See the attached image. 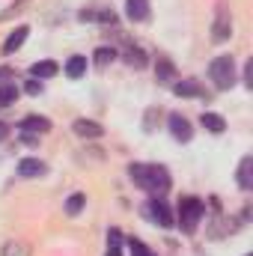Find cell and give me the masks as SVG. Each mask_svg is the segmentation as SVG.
Segmentation results:
<instances>
[{"label":"cell","instance_id":"cell-1","mask_svg":"<svg viewBox=\"0 0 253 256\" xmlns=\"http://www.w3.org/2000/svg\"><path fill=\"white\" fill-rule=\"evenodd\" d=\"M128 176H131L134 185H140L143 191H149L152 196H161L170 188V173L161 164H131Z\"/></svg>","mask_w":253,"mask_h":256},{"label":"cell","instance_id":"cell-2","mask_svg":"<svg viewBox=\"0 0 253 256\" xmlns=\"http://www.w3.org/2000/svg\"><path fill=\"white\" fill-rule=\"evenodd\" d=\"M208 74H212L218 90H230L236 84V63H232V57H214L212 66H208Z\"/></svg>","mask_w":253,"mask_h":256},{"label":"cell","instance_id":"cell-3","mask_svg":"<svg viewBox=\"0 0 253 256\" xmlns=\"http://www.w3.org/2000/svg\"><path fill=\"white\" fill-rule=\"evenodd\" d=\"M200 218H202V202L196 196H185L179 202V226H182V232H188V236L196 232Z\"/></svg>","mask_w":253,"mask_h":256},{"label":"cell","instance_id":"cell-4","mask_svg":"<svg viewBox=\"0 0 253 256\" xmlns=\"http://www.w3.org/2000/svg\"><path fill=\"white\" fill-rule=\"evenodd\" d=\"M232 36V12H230V6H226V0H220L218 3V9H214V24H212V39L214 42H226Z\"/></svg>","mask_w":253,"mask_h":256},{"label":"cell","instance_id":"cell-5","mask_svg":"<svg viewBox=\"0 0 253 256\" xmlns=\"http://www.w3.org/2000/svg\"><path fill=\"white\" fill-rule=\"evenodd\" d=\"M146 218L149 220H155L158 226H173V214H170V208H167V202L161 200V196H152L149 202H146Z\"/></svg>","mask_w":253,"mask_h":256},{"label":"cell","instance_id":"cell-6","mask_svg":"<svg viewBox=\"0 0 253 256\" xmlns=\"http://www.w3.org/2000/svg\"><path fill=\"white\" fill-rule=\"evenodd\" d=\"M45 173H48V164L39 161V158H24V161H18V176H21V179H39V176H45Z\"/></svg>","mask_w":253,"mask_h":256},{"label":"cell","instance_id":"cell-7","mask_svg":"<svg viewBox=\"0 0 253 256\" xmlns=\"http://www.w3.org/2000/svg\"><path fill=\"white\" fill-rule=\"evenodd\" d=\"M170 134H173L176 140L188 143L190 137H194V128H190V122L182 116V114H170Z\"/></svg>","mask_w":253,"mask_h":256},{"label":"cell","instance_id":"cell-8","mask_svg":"<svg viewBox=\"0 0 253 256\" xmlns=\"http://www.w3.org/2000/svg\"><path fill=\"white\" fill-rule=\"evenodd\" d=\"M21 131L24 134H48L51 131V120H45V116H24L21 120Z\"/></svg>","mask_w":253,"mask_h":256},{"label":"cell","instance_id":"cell-9","mask_svg":"<svg viewBox=\"0 0 253 256\" xmlns=\"http://www.w3.org/2000/svg\"><path fill=\"white\" fill-rule=\"evenodd\" d=\"M155 74H158L161 84H170V86L179 80V78H176V66L170 63L167 57H158V63H155Z\"/></svg>","mask_w":253,"mask_h":256},{"label":"cell","instance_id":"cell-10","mask_svg":"<svg viewBox=\"0 0 253 256\" xmlns=\"http://www.w3.org/2000/svg\"><path fill=\"white\" fill-rule=\"evenodd\" d=\"M126 15L131 21H146L149 18V0H126Z\"/></svg>","mask_w":253,"mask_h":256},{"label":"cell","instance_id":"cell-11","mask_svg":"<svg viewBox=\"0 0 253 256\" xmlns=\"http://www.w3.org/2000/svg\"><path fill=\"white\" fill-rule=\"evenodd\" d=\"M253 185V158L250 155H244L242 158V164H238V188H250Z\"/></svg>","mask_w":253,"mask_h":256},{"label":"cell","instance_id":"cell-12","mask_svg":"<svg viewBox=\"0 0 253 256\" xmlns=\"http://www.w3.org/2000/svg\"><path fill=\"white\" fill-rule=\"evenodd\" d=\"M57 72H60V66L54 63V60H39V63L30 66V74L33 78H54Z\"/></svg>","mask_w":253,"mask_h":256},{"label":"cell","instance_id":"cell-13","mask_svg":"<svg viewBox=\"0 0 253 256\" xmlns=\"http://www.w3.org/2000/svg\"><path fill=\"white\" fill-rule=\"evenodd\" d=\"M27 33H30L27 27H18V30H15V33H12V36H9V39L3 42V51H6V54H12V51H18V48L24 45V39H27Z\"/></svg>","mask_w":253,"mask_h":256},{"label":"cell","instance_id":"cell-14","mask_svg":"<svg viewBox=\"0 0 253 256\" xmlns=\"http://www.w3.org/2000/svg\"><path fill=\"white\" fill-rule=\"evenodd\" d=\"M200 122H202L206 131H212V134H220V131L226 128L224 116H218V114H202V116H200Z\"/></svg>","mask_w":253,"mask_h":256},{"label":"cell","instance_id":"cell-15","mask_svg":"<svg viewBox=\"0 0 253 256\" xmlns=\"http://www.w3.org/2000/svg\"><path fill=\"white\" fill-rule=\"evenodd\" d=\"M74 134H80V137H102V126L90 122V120H78L74 122Z\"/></svg>","mask_w":253,"mask_h":256},{"label":"cell","instance_id":"cell-16","mask_svg":"<svg viewBox=\"0 0 253 256\" xmlns=\"http://www.w3.org/2000/svg\"><path fill=\"white\" fill-rule=\"evenodd\" d=\"M108 256H122V232L120 230L108 232Z\"/></svg>","mask_w":253,"mask_h":256},{"label":"cell","instance_id":"cell-17","mask_svg":"<svg viewBox=\"0 0 253 256\" xmlns=\"http://www.w3.org/2000/svg\"><path fill=\"white\" fill-rule=\"evenodd\" d=\"M86 72V57H68V63H66V74L68 78H80Z\"/></svg>","mask_w":253,"mask_h":256},{"label":"cell","instance_id":"cell-18","mask_svg":"<svg viewBox=\"0 0 253 256\" xmlns=\"http://www.w3.org/2000/svg\"><path fill=\"white\" fill-rule=\"evenodd\" d=\"M173 92H176V96H200L202 90L196 86V80H176V84H173Z\"/></svg>","mask_w":253,"mask_h":256},{"label":"cell","instance_id":"cell-19","mask_svg":"<svg viewBox=\"0 0 253 256\" xmlns=\"http://www.w3.org/2000/svg\"><path fill=\"white\" fill-rule=\"evenodd\" d=\"M18 98V86L15 84H0V108H9Z\"/></svg>","mask_w":253,"mask_h":256},{"label":"cell","instance_id":"cell-20","mask_svg":"<svg viewBox=\"0 0 253 256\" xmlns=\"http://www.w3.org/2000/svg\"><path fill=\"white\" fill-rule=\"evenodd\" d=\"M126 63L134 66V68H143L146 66V54L140 48H126Z\"/></svg>","mask_w":253,"mask_h":256},{"label":"cell","instance_id":"cell-21","mask_svg":"<svg viewBox=\"0 0 253 256\" xmlns=\"http://www.w3.org/2000/svg\"><path fill=\"white\" fill-rule=\"evenodd\" d=\"M3 256H30V248H27L24 242H9V244L3 248Z\"/></svg>","mask_w":253,"mask_h":256},{"label":"cell","instance_id":"cell-22","mask_svg":"<svg viewBox=\"0 0 253 256\" xmlns=\"http://www.w3.org/2000/svg\"><path fill=\"white\" fill-rule=\"evenodd\" d=\"M84 202H86L84 194H72V196L66 200V212H68V214H78V212L84 208Z\"/></svg>","mask_w":253,"mask_h":256},{"label":"cell","instance_id":"cell-23","mask_svg":"<svg viewBox=\"0 0 253 256\" xmlns=\"http://www.w3.org/2000/svg\"><path fill=\"white\" fill-rule=\"evenodd\" d=\"M114 57H116V51H114V48H98V51H96V63H98V66L114 63Z\"/></svg>","mask_w":253,"mask_h":256},{"label":"cell","instance_id":"cell-24","mask_svg":"<svg viewBox=\"0 0 253 256\" xmlns=\"http://www.w3.org/2000/svg\"><path fill=\"white\" fill-rule=\"evenodd\" d=\"M131 256H155L143 242H131Z\"/></svg>","mask_w":253,"mask_h":256},{"label":"cell","instance_id":"cell-25","mask_svg":"<svg viewBox=\"0 0 253 256\" xmlns=\"http://www.w3.org/2000/svg\"><path fill=\"white\" fill-rule=\"evenodd\" d=\"M27 92H30V96H39V92H42V84H39V80H27Z\"/></svg>","mask_w":253,"mask_h":256},{"label":"cell","instance_id":"cell-26","mask_svg":"<svg viewBox=\"0 0 253 256\" xmlns=\"http://www.w3.org/2000/svg\"><path fill=\"white\" fill-rule=\"evenodd\" d=\"M6 134H9V128H6L3 122H0V140H6Z\"/></svg>","mask_w":253,"mask_h":256}]
</instances>
